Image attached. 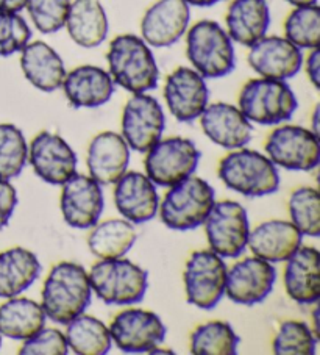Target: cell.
<instances>
[{"label": "cell", "instance_id": "obj_20", "mask_svg": "<svg viewBox=\"0 0 320 355\" xmlns=\"http://www.w3.org/2000/svg\"><path fill=\"white\" fill-rule=\"evenodd\" d=\"M203 133L220 148L235 150L245 148L250 143L254 127L239 107L226 102L206 105L200 114Z\"/></svg>", "mask_w": 320, "mask_h": 355}, {"label": "cell", "instance_id": "obj_16", "mask_svg": "<svg viewBox=\"0 0 320 355\" xmlns=\"http://www.w3.org/2000/svg\"><path fill=\"white\" fill-rule=\"evenodd\" d=\"M60 207L67 225L73 229L94 227L105 207L102 185L89 175L73 174L63 183Z\"/></svg>", "mask_w": 320, "mask_h": 355}, {"label": "cell", "instance_id": "obj_38", "mask_svg": "<svg viewBox=\"0 0 320 355\" xmlns=\"http://www.w3.org/2000/svg\"><path fill=\"white\" fill-rule=\"evenodd\" d=\"M71 0H27L26 8L33 26L44 35L57 33L64 27Z\"/></svg>", "mask_w": 320, "mask_h": 355}, {"label": "cell", "instance_id": "obj_21", "mask_svg": "<svg viewBox=\"0 0 320 355\" xmlns=\"http://www.w3.org/2000/svg\"><path fill=\"white\" fill-rule=\"evenodd\" d=\"M114 204L127 221L144 224L157 216L159 198L157 185L138 171L125 173L114 183Z\"/></svg>", "mask_w": 320, "mask_h": 355}, {"label": "cell", "instance_id": "obj_18", "mask_svg": "<svg viewBox=\"0 0 320 355\" xmlns=\"http://www.w3.org/2000/svg\"><path fill=\"white\" fill-rule=\"evenodd\" d=\"M190 19L184 0H158L145 11L141 21V35L150 47H170L186 33Z\"/></svg>", "mask_w": 320, "mask_h": 355}, {"label": "cell", "instance_id": "obj_2", "mask_svg": "<svg viewBox=\"0 0 320 355\" xmlns=\"http://www.w3.org/2000/svg\"><path fill=\"white\" fill-rule=\"evenodd\" d=\"M109 76L114 85L132 94L157 88L159 67L150 46L136 35H119L109 42L107 53Z\"/></svg>", "mask_w": 320, "mask_h": 355}, {"label": "cell", "instance_id": "obj_45", "mask_svg": "<svg viewBox=\"0 0 320 355\" xmlns=\"http://www.w3.org/2000/svg\"><path fill=\"white\" fill-rule=\"evenodd\" d=\"M286 2L294 7H305V5H316L317 0H286Z\"/></svg>", "mask_w": 320, "mask_h": 355}, {"label": "cell", "instance_id": "obj_5", "mask_svg": "<svg viewBox=\"0 0 320 355\" xmlns=\"http://www.w3.org/2000/svg\"><path fill=\"white\" fill-rule=\"evenodd\" d=\"M88 277L96 296L108 305L141 302L149 286V272L124 257L97 261Z\"/></svg>", "mask_w": 320, "mask_h": 355}, {"label": "cell", "instance_id": "obj_36", "mask_svg": "<svg viewBox=\"0 0 320 355\" xmlns=\"http://www.w3.org/2000/svg\"><path fill=\"white\" fill-rule=\"evenodd\" d=\"M291 223L301 235L316 238L320 235V194L316 188L303 187L289 199Z\"/></svg>", "mask_w": 320, "mask_h": 355}, {"label": "cell", "instance_id": "obj_28", "mask_svg": "<svg viewBox=\"0 0 320 355\" xmlns=\"http://www.w3.org/2000/svg\"><path fill=\"white\" fill-rule=\"evenodd\" d=\"M225 22L231 41L250 47L267 33L270 26L269 5L266 0H233Z\"/></svg>", "mask_w": 320, "mask_h": 355}, {"label": "cell", "instance_id": "obj_43", "mask_svg": "<svg viewBox=\"0 0 320 355\" xmlns=\"http://www.w3.org/2000/svg\"><path fill=\"white\" fill-rule=\"evenodd\" d=\"M27 0H0V11L5 13H21L26 8Z\"/></svg>", "mask_w": 320, "mask_h": 355}, {"label": "cell", "instance_id": "obj_22", "mask_svg": "<svg viewBox=\"0 0 320 355\" xmlns=\"http://www.w3.org/2000/svg\"><path fill=\"white\" fill-rule=\"evenodd\" d=\"M88 171L100 185H114L127 173L130 148L124 137L116 132H102L92 138L88 148Z\"/></svg>", "mask_w": 320, "mask_h": 355}, {"label": "cell", "instance_id": "obj_6", "mask_svg": "<svg viewBox=\"0 0 320 355\" xmlns=\"http://www.w3.org/2000/svg\"><path fill=\"white\" fill-rule=\"evenodd\" d=\"M159 204L161 221L172 230H193L199 227L214 205L213 187L200 177L189 175L188 179L169 187Z\"/></svg>", "mask_w": 320, "mask_h": 355}, {"label": "cell", "instance_id": "obj_34", "mask_svg": "<svg viewBox=\"0 0 320 355\" xmlns=\"http://www.w3.org/2000/svg\"><path fill=\"white\" fill-rule=\"evenodd\" d=\"M28 160V146L19 127L0 124V179L11 180L19 175Z\"/></svg>", "mask_w": 320, "mask_h": 355}, {"label": "cell", "instance_id": "obj_40", "mask_svg": "<svg viewBox=\"0 0 320 355\" xmlns=\"http://www.w3.org/2000/svg\"><path fill=\"white\" fill-rule=\"evenodd\" d=\"M69 352L66 336L58 329L42 327L38 334L24 340L21 355H66Z\"/></svg>", "mask_w": 320, "mask_h": 355}, {"label": "cell", "instance_id": "obj_37", "mask_svg": "<svg viewBox=\"0 0 320 355\" xmlns=\"http://www.w3.org/2000/svg\"><path fill=\"white\" fill-rule=\"evenodd\" d=\"M317 336L303 321H285L274 340L276 355H314Z\"/></svg>", "mask_w": 320, "mask_h": 355}, {"label": "cell", "instance_id": "obj_26", "mask_svg": "<svg viewBox=\"0 0 320 355\" xmlns=\"http://www.w3.org/2000/svg\"><path fill=\"white\" fill-rule=\"evenodd\" d=\"M301 235L292 223L266 221L249 234L247 248L255 257L269 263L286 261L301 246Z\"/></svg>", "mask_w": 320, "mask_h": 355}, {"label": "cell", "instance_id": "obj_35", "mask_svg": "<svg viewBox=\"0 0 320 355\" xmlns=\"http://www.w3.org/2000/svg\"><path fill=\"white\" fill-rule=\"evenodd\" d=\"M285 38L299 49L311 51L320 44V8L316 5L295 7L285 21Z\"/></svg>", "mask_w": 320, "mask_h": 355}, {"label": "cell", "instance_id": "obj_4", "mask_svg": "<svg viewBox=\"0 0 320 355\" xmlns=\"http://www.w3.org/2000/svg\"><path fill=\"white\" fill-rule=\"evenodd\" d=\"M186 55L203 78L225 77L236 66L233 41L216 21L203 19L189 28Z\"/></svg>", "mask_w": 320, "mask_h": 355}, {"label": "cell", "instance_id": "obj_42", "mask_svg": "<svg viewBox=\"0 0 320 355\" xmlns=\"http://www.w3.org/2000/svg\"><path fill=\"white\" fill-rule=\"evenodd\" d=\"M306 74L310 82L314 85V88H320V51L319 47L311 49L310 55L306 60Z\"/></svg>", "mask_w": 320, "mask_h": 355}, {"label": "cell", "instance_id": "obj_39", "mask_svg": "<svg viewBox=\"0 0 320 355\" xmlns=\"http://www.w3.org/2000/svg\"><path fill=\"white\" fill-rule=\"evenodd\" d=\"M30 38L32 30L19 13L0 11V57L21 52L30 42Z\"/></svg>", "mask_w": 320, "mask_h": 355}, {"label": "cell", "instance_id": "obj_19", "mask_svg": "<svg viewBox=\"0 0 320 355\" xmlns=\"http://www.w3.org/2000/svg\"><path fill=\"white\" fill-rule=\"evenodd\" d=\"M301 63V49L283 36H263L250 46L249 64L261 77L287 80L297 74Z\"/></svg>", "mask_w": 320, "mask_h": 355}, {"label": "cell", "instance_id": "obj_1", "mask_svg": "<svg viewBox=\"0 0 320 355\" xmlns=\"http://www.w3.org/2000/svg\"><path fill=\"white\" fill-rule=\"evenodd\" d=\"M41 305L46 316L66 326L85 313L92 297L88 271L78 263L61 261L55 265L44 282Z\"/></svg>", "mask_w": 320, "mask_h": 355}, {"label": "cell", "instance_id": "obj_9", "mask_svg": "<svg viewBox=\"0 0 320 355\" xmlns=\"http://www.w3.org/2000/svg\"><path fill=\"white\" fill-rule=\"evenodd\" d=\"M203 225L209 249L222 259H236L247 248L250 224L247 210L239 202H214Z\"/></svg>", "mask_w": 320, "mask_h": 355}, {"label": "cell", "instance_id": "obj_13", "mask_svg": "<svg viewBox=\"0 0 320 355\" xmlns=\"http://www.w3.org/2000/svg\"><path fill=\"white\" fill-rule=\"evenodd\" d=\"M164 112L155 97L139 93L128 99L122 113V137L128 148L147 152L163 137Z\"/></svg>", "mask_w": 320, "mask_h": 355}, {"label": "cell", "instance_id": "obj_3", "mask_svg": "<svg viewBox=\"0 0 320 355\" xmlns=\"http://www.w3.org/2000/svg\"><path fill=\"white\" fill-rule=\"evenodd\" d=\"M219 179L245 198H263L280 188L278 169L270 158L244 148L235 149L220 160Z\"/></svg>", "mask_w": 320, "mask_h": 355}, {"label": "cell", "instance_id": "obj_27", "mask_svg": "<svg viewBox=\"0 0 320 355\" xmlns=\"http://www.w3.org/2000/svg\"><path fill=\"white\" fill-rule=\"evenodd\" d=\"M64 27L77 46L94 49L107 40L109 21L100 0H73Z\"/></svg>", "mask_w": 320, "mask_h": 355}, {"label": "cell", "instance_id": "obj_25", "mask_svg": "<svg viewBox=\"0 0 320 355\" xmlns=\"http://www.w3.org/2000/svg\"><path fill=\"white\" fill-rule=\"evenodd\" d=\"M21 67L27 80L42 93L61 88L66 77L64 61L44 41H33L21 51Z\"/></svg>", "mask_w": 320, "mask_h": 355}, {"label": "cell", "instance_id": "obj_10", "mask_svg": "<svg viewBox=\"0 0 320 355\" xmlns=\"http://www.w3.org/2000/svg\"><path fill=\"white\" fill-rule=\"evenodd\" d=\"M226 266L220 255L197 250L189 257L183 272L186 299L200 310H213L225 295Z\"/></svg>", "mask_w": 320, "mask_h": 355}, {"label": "cell", "instance_id": "obj_14", "mask_svg": "<svg viewBox=\"0 0 320 355\" xmlns=\"http://www.w3.org/2000/svg\"><path fill=\"white\" fill-rule=\"evenodd\" d=\"M28 162L35 174L48 185H63L77 174V155L64 138L39 132L28 148Z\"/></svg>", "mask_w": 320, "mask_h": 355}, {"label": "cell", "instance_id": "obj_11", "mask_svg": "<svg viewBox=\"0 0 320 355\" xmlns=\"http://www.w3.org/2000/svg\"><path fill=\"white\" fill-rule=\"evenodd\" d=\"M264 148L275 166L287 171H312L320 160L319 135L300 125L275 128Z\"/></svg>", "mask_w": 320, "mask_h": 355}, {"label": "cell", "instance_id": "obj_23", "mask_svg": "<svg viewBox=\"0 0 320 355\" xmlns=\"http://www.w3.org/2000/svg\"><path fill=\"white\" fill-rule=\"evenodd\" d=\"M61 88L73 108H97L112 99L114 82L102 67L83 64L66 72Z\"/></svg>", "mask_w": 320, "mask_h": 355}, {"label": "cell", "instance_id": "obj_15", "mask_svg": "<svg viewBox=\"0 0 320 355\" xmlns=\"http://www.w3.org/2000/svg\"><path fill=\"white\" fill-rule=\"evenodd\" d=\"M276 271L272 263L260 257H247L226 269L225 295L241 305H255L266 301L274 290Z\"/></svg>", "mask_w": 320, "mask_h": 355}, {"label": "cell", "instance_id": "obj_46", "mask_svg": "<svg viewBox=\"0 0 320 355\" xmlns=\"http://www.w3.org/2000/svg\"><path fill=\"white\" fill-rule=\"evenodd\" d=\"M0 347H2V335H0Z\"/></svg>", "mask_w": 320, "mask_h": 355}, {"label": "cell", "instance_id": "obj_30", "mask_svg": "<svg viewBox=\"0 0 320 355\" xmlns=\"http://www.w3.org/2000/svg\"><path fill=\"white\" fill-rule=\"evenodd\" d=\"M42 305L27 297H10L0 305V335L11 340H27L46 327Z\"/></svg>", "mask_w": 320, "mask_h": 355}, {"label": "cell", "instance_id": "obj_41", "mask_svg": "<svg viewBox=\"0 0 320 355\" xmlns=\"http://www.w3.org/2000/svg\"><path fill=\"white\" fill-rule=\"evenodd\" d=\"M17 207V191L10 180L0 179V230L7 227Z\"/></svg>", "mask_w": 320, "mask_h": 355}, {"label": "cell", "instance_id": "obj_24", "mask_svg": "<svg viewBox=\"0 0 320 355\" xmlns=\"http://www.w3.org/2000/svg\"><path fill=\"white\" fill-rule=\"evenodd\" d=\"M285 286L292 301L311 305L320 297V254L312 246H300L286 260Z\"/></svg>", "mask_w": 320, "mask_h": 355}, {"label": "cell", "instance_id": "obj_12", "mask_svg": "<svg viewBox=\"0 0 320 355\" xmlns=\"http://www.w3.org/2000/svg\"><path fill=\"white\" fill-rule=\"evenodd\" d=\"M168 334L157 313L143 309L122 310L109 326V335L116 346L127 354H149L161 345Z\"/></svg>", "mask_w": 320, "mask_h": 355}, {"label": "cell", "instance_id": "obj_17", "mask_svg": "<svg viewBox=\"0 0 320 355\" xmlns=\"http://www.w3.org/2000/svg\"><path fill=\"white\" fill-rule=\"evenodd\" d=\"M164 99L178 122H193L200 118L209 102V89L193 67H177L164 85Z\"/></svg>", "mask_w": 320, "mask_h": 355}, {"label": "cell", "instance_id": "obj_33", "mask_svg": "<svg viewBox=\"0 0 320 355\" xmlns=\"http://www.w3.org/2000/svg\"><path fill=\"white\" fill-rule=\"evenodd\" d=\"M239 336L230 322L209 321L190 335V352L195 355H235Z\"/></svg>", "mask_w": 320, "mask_h": 355}, {"label": "cell", "instance_id": "obj_7", "mask_svg": "<svg viewBox=\"0 0 320 355\" xmlns=\"http://www.w3.org/2000/svg\"><path fill=\"white\" fill-rule=\"evenodd\" d=\"M299 107L297 96L286 80L251 78L239 94V110L250 122L276 125L289 121Z\"/></svg>", "mask_w": 320, "mask_h": 355}, {"label": "cell", "instance_id": "obj_29", "mask_svg": "<svg viewBox=\"0 0 320 355\" xmlns=\"http://www.w3.org/2000/svg\"><path fill=\"white\" fill-rule=\"evenodd\" d=\"M42 271L36 254L16 246L0 252V297L10 299L28 290Z\"/></svg>", "mask_w": 320, "mask_h": 355}, {"label": "cell", "instance_id": "obj_31", "mask_svg": "<svg viewBox=\"0 0 320 355\" xmlns=\"http://www.w3.org/2000/svg\"><path fill=\"white\" fill-rule=\"evenodd\" d=\"M136 243V230L127 219H108L96 224L88 236V248L97 259H121Z\"/></svg>", "mask_w": 320, "mask_h": 355}, {"label": "cell", "instance_id": "obj_32", "mask_svg": "<svg viewBox=\"0 0 320 355\" xmlns=\"http://www.w3.org/2000/svg\"><path fill=\"white\" fill-rule=\"evenodd\" d=\"M66 341L72 352L78 355H105L112 349L113 340L105 322L82 313L66 324Z\"/></svg>", "mask_w": 320, "mask_h": 355}, {"label": "cell", "instance_id": "obj_8", "mask_svg": "<svg viewBox=\"0 0 320 355\" xmlns=\"http://www.w3.org/2000/svg\"><path fill=\"white\" fill-rule=\"evenodd\" d=\"M200 150L194 141L181 137L159 139L147 150L145 175L158 187H172L195 173Z\"/></svg>", "mask_w": 320, "mask_h": 355}, {"label": "cell", "instance_id": "obj_44", "mask_svg": "<svg viewBox=\"0 0 320 355\" xmlns=\"http://www.w3.org/2000/svg\"><path fill=\"white\" fill-rule=\"evenodd\" d=\"M184 2H186L189 7L193 5V7L205 8V7H213V5L222 2V0H184Z\"/></svg>", "mask_w": 320, "mask_h": 355}]
</instances>
